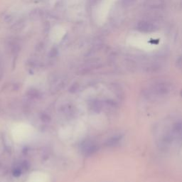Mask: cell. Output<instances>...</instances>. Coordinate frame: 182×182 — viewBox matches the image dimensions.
<instances>
[{
	"label": "cell",
	"mask_w": 182,
	"mask_h": 182,
	"mask_svg": "<svg viewBox=\"0 0 182 182\" xmlns=\"http://www.w3.org/2000/svg\"><path fill=\"white\" fill-rule=\"evenodd\" d=\"M137 28L139 31L146 33L151 32V31H155V27L153 24L146 21H142L139 22L137 26Z\"/></svg>",
	"instance_id": "1"
},
{
	"label": "cell",
	"mask_w": 182,
	"mask_h": 182,
	"mask_svg": "<svg viewBox=\"0 0 182 182\" xmlns=\"http://www.w3.org/2000/svg\"><path fill=\"white\" fill-rule=\"evenodd\" d=\"M31 16H32V18H39V17H41V12H39L38 10H35V11H33V12H31Z\"/></svg>",
	"instance_id": "2"
},
{
	"label": "cell",
	"mask_w": 182,
	"mask_h": 182,
	"mask_svg": "<svg viewBox=\"0 0 182 182\" xmlns=\"http://www.w3.org/2000/svg\"><path fill=\"white\" fill-rule=\"evenodd\" d=\"M134 1H135V0H122L123 4L124 6H127V7L132 4Z\"/></svg>",
	"instance_id": "3"
},
{
	"label": "cell",
	"mask_w": 182,
	"mask_h": 182,
	"mask_svg": "<svg viewBox=\"0 0 182 182\" xmlns=\"http://www.w3.org/2000/svg\"><path fill=\"white\" fill-rule=\"evenodd\" d=\"M23 24L21 23V22H18L17 24H16L14 26V31H16V30H20V29H21L22 27H23Z\"/></svg>",
	"instance_id": "4"
},
{
	"label": "cell",
	"mask_w": 182,
	"mask_h": 182,
	"mask_svg": "<svg viewBox=\"0 0 182 182\" xmlns=\"http://www.w3.org/2000/svg\"><path fill=\"white\" fill-rule=\"evenodd\" d=\"M56 54H57V49H55V48H53V49L50 51V53H49L50 56L53 57V56H55Z\"/></svg>",
	"instance_id": "5"
},
{
	"label": "cell",
	"mask_w": 182,
	"mask_h": 182,
	"mask_svg": "<svg viewBox=\"0 0 182 182\" xmlns=\"http://www.w3.org/2000/svg\"><path fill=\"white\" fill-rule=\"evenodd\" d=\"M177 64H178V66L180 67V68H182V57H181V58H179V59H178Z\"/></svg>",
	"instance_id": "6"
},
{
	"label": "cell",
	"mask_w": 182,
	"mask_h": 182,
	"mask_svg": "<svg viewBox=\"0 0 182 182\" xmlns=\"http://www.w3.org/2000/svg\"><path fill=\"white\" fill-rule=\"evenodd\" d=\"M181 97H182V91L181 92Z\"/></svg>",
	"instance_id": "7"
}]
</instances>
